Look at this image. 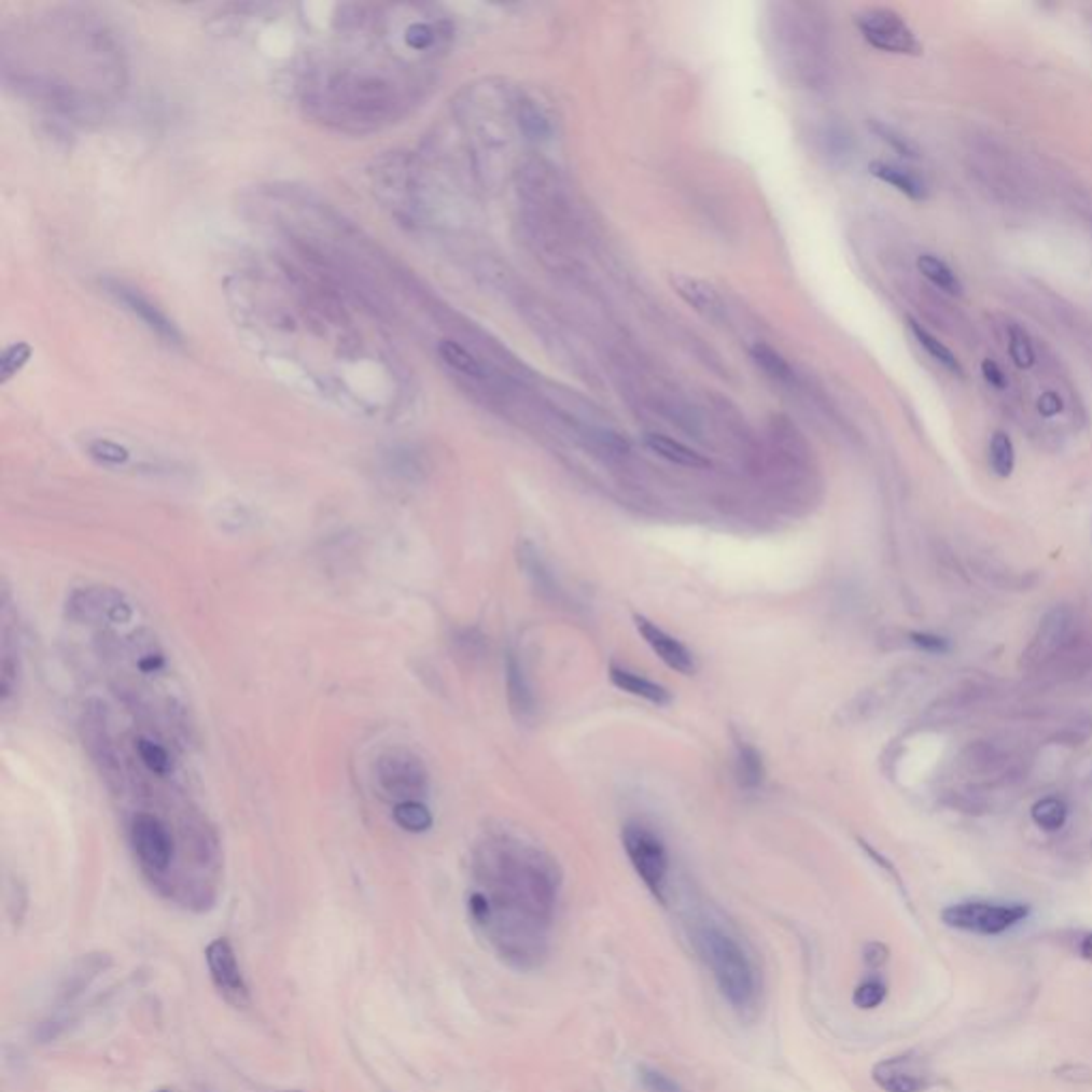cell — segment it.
<instances>
[{
    "label": "cell",
    "mask_w": 1092,
    "mask_h": 1092,
    "mask_svg": "<svg viewBox=\"0 0 1092 1092\" xmlns=\"http://www.w3.org/2000/svg\"><path fill=\"white\" fill-rule=\"evenodd\" d=\"M226 299L269 359L291 363L323 395L365 412L400 402L402 361L382 314L304 243L289 239V248L235 271Z\"/></svg>",
    "instance_id": "cell-1"
},
{
    "label": "cell",
    "mask_w": 1092,
    "mask_h": 1092,
    "mask_svg": "<svg viewBox=\"0 0 1092 1092\" xmlns=\"http://www.w3.org/2000/svg\"><path fill=\"white\" fill-rule=\"evenodd\" d=\"M444 37V22L421 6H339L333 39L299 71V106L337 132L384 130L421 101L430 82L428 58Z\"/></svg>",
    "instance_id": "cell-2"
},
{
    "label": "cell",
    "mask_w": 1092,
    "mask_h": 1092,
    "mask_svg": "<svg viewBox=\"0 0 1092 1092\" xmlns=\"http://www.w3.org/2000/svg\"><path fill=\"white\" fill-rule=\"evenodd\" d=\"M0 47L4 82L73 122L103 117L126 88L120 41L88 11L45 9L22 15L4 28Z\"/></svg>",
    "instance_id": "cell-3"
},
{
    "label": "cell",
    "mask_w": 1092,
    "mask_h": 1092,
    "mask_svg": "<svg viewBox=\"0 0 1092 1092\" xmlns=\"http://www.w3.org/2000/svg\"><path fill=\"white\" fill-rule=\"evenodd\" d=\"M478 887L467 909L474 926L502 963L536 971L548 958V930L557 905V873L543 854L526 848H489L480 854Z\"/></svg>",
    "instance_id": "cell-4"
},
{
    "label": "cell",
    "mask_w": 1092,
    "mask_h": 1092,
    "mask_svg": "<svg viewBox=\"0 0 1092 1092\" xmlns=\"http://www.w3.org/2000/svg\"><path fill=\"white\" fill-rule=\"evenodd\" d=\"M691 941L726 1003L741 1018H752L760 1005L762 978L745 941L711 915H700L691 924Z\"/></svg>",
    "instance_id": "cell-5"
},
{
    "label": "cell",
    "mask_w": 1092,
    "mask_h": 1092,
    "mask_svg": "<svg viewBox=\"0 0 1092 1092\" xmlns=\"http://www.w3.org/2000/svg\"><path fill=\"white\" fill-rule=\"evenodd\" d=\"M1031 909L1020 902H985V900H969L950 905L943 909L941 920L946 926L976 933V935H1003L1009 928L1018 926L1028 918Z\"/></svg>",
    "instance_id": "cell-6"
},
{
    "label": "cell",
    "mask_w": 1092,
    "mask_h": 1092,
    "mask_svg": "<svg viewBox=\"0 0 1092 1092\" xmlns=\"http://www.w3.org/2000/svg\"><path fill=\"white\" fill-rule=\"evenodd\" d=\"M132 852L152 881H165L176 860V841L169 826L152 813H137L130 822Z\"/></svg>",
    "instance_id": "cell-7"
},
{
    "label": "cell",
    "mask_w": 1092,
    "mask_h": 1092,
    "mask_svg": "<svg viewBox=\"0 0 1092 1092\" xmlns=\"http://www.w3.org/2000/svg\"><path fill=\"white\" fill-rule=\"evenodd\" d=\"M624 848L634 871L645 885L663 900L668 879V854L656 832L643 824H628L624 828Z\"/></svg>",
    "instance_id": "cell-8"
},
{
    "label": "cell",
    "mask_w": 1092,
    "mask_h": 1092,
    "mask_svg": "<svg viewBox=\"0 0 1092 1092\" xmlns=\"http://www.w3.org/2000/svg\"><path fill=\"white\" fill-rule=\"evenodd\" d=\"M858 30L873 45L874 50L905 56H920L922 45L907 22L892 9L874 6L856 17Z\"/></svg>",
    "instance_id": "cell-9"
},
{
    "label": "cell",
    "mask_w": 1092,
    "mask_h": 1092,
    "mask_svg": "<svg viewBox=\"0 0 1092 1092\" xmlns=\"http://www.w3.org/2000/svg\"><path fill=\"white\" fill-rule=\"evenodd\" d=\"M376 779L384 794L397 802L421 800L428 794V770L423 762L404 750H391L380 756Z\"/></svg>",
    "instance_id": "cell-10"
},
{
    "label": "cell",
    "mask_w": 1092,
    "mask_h": 1092,
    "mask_svg": "<svg viewBox=\"0 0 1092 1092\" xmlns=\"http://www.w3.org/2000/svg\"><path fill=\"white\" fill-rule=\"evenodd\" d=\"M106 291L113 297L117 306H122L128 314H132L143 327L150 328L156 337H160L167 344H182V333L176 327V323L156 306L148 295H143L139 289L122 282V280H106Z\"/></svg>",
    "instance_id": "cell-11"
},
{
    "label": "cell",
    "mask_w": 1092,
    "mask_h": 1092,
    "mask_svg": "<svg viewBox=\"0 0 1092 1092\" xmlns=\"http://www.w3.org/2000/svg\"><path fill=\"white\" fill-rule=\"evenodd\" d=\"M206 963L210 978L216 985L220 996L237 1009L250 1005V990L243 980L237 954L228 939H214L206 950Z\"/></svg>",
    "instance_id": "cell-12"
},
{
    "label": "cell",
    "mask_w": 1092,
    "mask_h": 1092,
    "mask_svg": "<svg viewBox=\"0 0 1092 1092\" xmlns=\"http://www.w3.org/2000/svg\"><path fill=\"white\" fill-rule=\"evenodd\" d=\"M873 1080L883 1092H926L933 1084V1074L920 1056L900 1054L879 1061Z\"/></svg>",
    "instance_id": "cell-13"
},
{
    "label": "cell",
    "mask_w": 1092,
    "mask_h": 1092,
    "mask_svg": "<svg viewBox=\"0 0 1092 1092\" xmlns=\"http://www.w3.org/2000/svg\"><path fill=\"white\" fill-rule=\"evenodd\" d=\"M1072 624L1074 617L1067 608H1054L1052 613H1048L1024 654V661L1028 666H1039L1056 656L1072 634Z\"/></svg>",
    "instance_id": "cell-14"
},
{
    "label": "cell",
    "mask_w": 1092,
    "mask_h": 1092,
    "mask_svg": "<svg viewBox=\"0 0 1092 1092\" xmlns=\"http://www.w3.org/2000/svg\"><path fill=\"white\" fill-rule=\"evenodd\" d=\"M634 621H636L639 632L647 641V645L656 652L657 657L666 666H670L672 670H676L681 674H694L696 672V659L687 652V647L683 643H678L676 639H672L670 634H666L661 628H657L656 624H652L645 617H636Z\"/></svg>",
    "instance_id": "cell-15"
},
{
    "label": "cell",
    "mask_w": 1092,
    "mask_h": 1092,
    "mask_svg": "<svg viewBox=\"0 0 1092 1092\" xmlns=\"http://www.w3.org/2000/svg\"><path fill=\"white\" fill-rule=\"evenodd\" d=\"M670 284H672L674 293L687 306H691L696 312H700L702 317L715 319V317H719L724 312V304H722L717 291L711 284H706L704 280L678 274V276L670 278Z\"/></svg>",
    "instance_id": "cell-16"
},
{
    "label": "cell",
    "mask_w": 1092,
    "mask_h": 1092,
    "mask_svg": "<svg viewBox=\"0 0 1092 1092\" xmlns=\"http://www.w3.org/2000/svg\"><path fill=\"white\" fill-rule=\"evenodd\" d=\"M869 171H871L873 178L881 180L883 184H887L892 188H896L898 193H902L911 201H924L928 197L926 184L915 173H911L909 169H902L898 165L883 163V160H873L869 165Z\"/></svg>",
    "instance_id": "cell-17"
},
{
    "label": "cell",
    "mask_w": 1092,
    "mask_h": 1092,
    "mask_svg": "<svg viewBox=\"0 0 1092 1092\" xmlns=\"http://www.w3.org/2000/svg\"><path fill=\"white\" fill-rule=\"evenodd\" d=\"M645 444L652 452H656L657 457L674 463V465H683V467H694V470H702V467H709V459L702 457L698 450L685 446L683 442L678 439H672V437L661 436V434H649L645 436Z\"/></svg>",
    "instance_id": "cell-18"
},
{
    "label": "cell",
    "mask_w": 1092,
    "mask_h": 1092,
    "mask_svg": "<svg viewBox=\"0 0 1092 1092\" xmlns=\"http://www.w3.org/2000/svg\"><path fill=\"white\" fill-rule=\"evenodd\" d=\"M436 350L439 361L448 369H452V372H457V374H461L465 378L485 380V367L480 365V361L476 359V354H472L463 344H459V341H454L450 337H444V339L437 341Z\"/></svg>",
    "instance_id": "cell-19"
},
{
    "label": "cell",
    "mask_w": 1092,
    "mask_h": 1092,
    "mask_svg": "<svg viewBox=\"0 0 1092 1092\" xmlns=\"http://www.w3.org/2000/svg\"><path fill=\"white\" fill-rule=\"evenodd\" d=\"M611 681L613 685H617L619 689L632 694V696H639V698H645L654 704H668L672 700L670 691L661 685H657L649 678H643L630 670H624V668H617V666H611Z\"/></svg>",
    "instance_id": "cell-20"
},
{
    "label": "cell",
    "mask_w": 1092,
    "mask_h": 1092,
    "mask_svg": "<svg viewBox=\"0 0 1092 1092\" xmlns=\"http://www.w3.org/2000/svg\"><path fill=\"white\" fill-rule=\"evenodd\" d=\"M918 271L933 284L937 286L939 291L952 295V297H961L965 286L961 282V278L954 274V269L941 261L939 256L935 254H920L918 256Z\"/></svg>",
    "instance_id": "cell-21"
},
{
    "label": "cell",
    "mask_w": 1092,
    "mask_h": 1092,
    "mask_svg": "<svg viewBox=\"0 0 1092 1092\" xmlns=\"http://www.w3.org/2000/svg\"><path fill=\"white\" fill-rule=\"evenodd\" d=\"M103 971V958L101 956H86L82 958L73 971L67 976L65 983L60 985L58 998L62 1005H69L73 998H78L86 985L97 978V974Z\"/></svg>",
    "instance_id": "cell-22"
},
{
    "label": "cell",
    "mask_w": 1092,
    "mask_h": 1092,
    "mask_svg": "<svg viewBox=\"0 0 1092 1092\" xmlns=\"http://www.w3.org/2000/svg\"><path fill=\"white\" fill-rule=\"evenodd\" d=\"M909 328H911L913 337L918 339V344H920V346H922V348H924V350H926V352H928V354H930L937 363H941L948 372H952V374H956V376H963V365H961L958 356H956V354H954V352H952V350H950L943 341H939V339H937V337H935L928 328L922 327V325H920L918 321H913V319H909Z\"/></svg>",
    "instance_id": "cell-23"
},
{
    "label": "cell",
    "mask_w": 1092,
    "mask_h": 1092,
    "mask_svg": "<svg viewBox=\"0 0 1092 1092\" xmlns=\"http://www.w3.org/2000/svg\"><path fill=\"white\" fill-rule=\"evenodd\" d=\"M393 820L395 824L406 830V832H412V835H421V832H428L432 826H434V817H432V811L428 809V804H423L421 800H406V802H397L395 809H393Z\"/></svg>",
    "instance_id": "cell-24"
},
{
    "label": "cell",
    "mask_w": 1092,
    "mask_h": 1092,
    "mask_svg": "<svg viewBox=\"0 0 1092 1092\" xmlns=\"http://www.w3.org/2000/svg\"><path fill=\"white\" fill-rule=\"evenodd\" d=\"M752 359L770 378H774L779 382H792L794 380V372H792L787 359L781 352H776L772 346L765 344V341H758V344L752 346Z\"/></svg>",
    "instance_id": "cell-25"
},
{
    "label": "cell",
    "mask_w": 1092,
    "mask_h": 1092,
    "mask_svg": "<svg viewBox=\"0 0 1092 1092\" xmlns=\"http://www.w3.org/2000/svg\"><path fill=\"white\" fill-rule=\"evenodd\" d=\"M988 457H990V467L996 476H1000V478L1011 476L1013 465H1016V450H1013L1011 437L1007 436L1005 432H996L994 436L990 437Z\"/></svg>",
    "instance_id": "cell-26"
},
{
    "label": "cell",
    "mask_w": 1092,
    "mask_h": 1092,
    "mask_svg": "<svg viewBox=\"0 0 1092 1092\" xmlns=\"http://www.w3.org/2000/svg\"><path fill=\"white\" fill-rule=\"evenodd\" d=\"M135 752H137L141 765L145 766L152 774L167 776L171 772V756L156 741L141 737V739L135 741Z\"/></svg>",
    "instance_id": "cell-27"
},
{
    "label": "cell",
    "mask_w": 1092,
    "mask_h": 1092,
    "mask_svg": "<svg viewBox=\"0 0 1092 1092\" xmlns=\"http://www.w3.org/2000/svg\"><path fill=\"white\" fill-rule=\"evenodd\" d=\"M737 776L741 781L743 787H758L762 785L765 781V765H762V756L750 747V745H743L739 750V758H737Z\"/></svg>",
    "instance_id": "cell-28"
},
{
    "label": "cell",
    "mask_w": 1092,
    "mask_h": 1092,
    "mask_svg": "<svg viewBox=\"0 0 1092 1092\" xmlns=\"http://www.w3.org/2000/svg\"><path fill=\"white\" fill-rule=\"evenodd\" d=\"M1033 820L1039 828L1054 832L1067 822V804L1061 798H1044L1033 807Z\"/></svg>",
    "instance_id": "cell-29"
},
{
    "label": "cell",
    "mask_w": 1092,
    "mask_h": 1092,
    "mask_svg": "<svg viewBox=\"0 0 1092 1092\" xmlns=\"http://www.w3.org/2000/svg\"><path fill=\"white\" fill-rule=\"evenodd\" d=\"M508 691H510V702H513L515 711H519V713L532 711V694L526 683L523 670L515 657L508 659Z\"/></svg>",
    "instance_id": "cell-30"
},
{
    "label": "cell",
    "mask_w": 1092,
    "mask_h": 1092,
    "mask_svg": "<svg viewBox=\"0 0 1092 1092\" xmlns=\"http://www.w3.org/2000/svg\"><path fill=\"white\" fill-rule=\"evenodd\" d=\"M1009 354H1011V361L1016 363V367H1020V369H1028L1035 365L1033 344H1031L1028 335L1024 333V328H1020L1018 325H1011L1009 328Z\"/></svg>",
    "instance_id": "cell-31"
},
{
    "label": "cell",
    "mask_w": 1092,
    "mask_h": 1092,
    "mask_svg": "<svg viewBox=\"0 0 1092 1092\" xmlns=\"http://www.w3.org/2000/svg\"><path fill=\"white\" fill-rule=\"evenodd\" d=\"M885 996H887V985H885V982L881 978H874L873 976V978H867L865 982L858 983V988L854 990L852 1000H854V1005L858 1009H867L869 1011V1009L879 1007L885 1000Z\"/></svg>",
    "instance_id": "cell-32"
},
{
    "label": "cell",
    "mask_w": 1092,
    "mask_h": 1092,
    "mask_svg": "<svg viewBox=\"0 0 1092 1092\" xmlns=\"http://www.w3.org/2000/svg\"><path fill=\"white\" fill-rule=\"evenodd\" d=\"M17 656L11 652L9 647V636L4 634V643H2V668H0V696H2V702H9L15 685H17Z\"/></svg>",
    "instance_id": "cell-33"
},
{
    "label": "cell",
    "mask_w": 1092,
    "mask_h": 1092,
    "mask_svg": "<svg viewBox=\"0 0 1092 1092\" xmlns=\"http://www.w3.org/2000/svg\"><path fill=\"white\" fill-rule=\"evenodd\" d=\"M88 452H90V457H95L99 463H106V465H124L130 457V452L124 446L110 442V439L93 442L88 446Z\"/></svg>",
    "instance_id": "cell-34"
},
{
    "label": "cell",
    "mask_w": 1092,
    "mask_h": 1092,
    "mask_svg": "<svg viewBox=\"0 0 1092 1092\" xmlns=\"http://www.w3.org/2000/svg\"><path fill=\"white\" fill-rule=\"evenodd\" d=\"M639 1076H641V1084L645 1087L647 1092H683V1089L672 1078H668L666 1074L657 1072L654 1067L643 1065L639 1069Z\"/></svg>",
    "instance_id": "cell-35"
},
{
    "label": "cell",
    "mask_w": 1092,
    "mask_h": 1092,
    "mask_svg": "<svg viewBox=\"0 0 1092 1092\" xmlns=\"http://www.w3.org/2000/svg\"><path fill=\"white\" fill-rule=\"evenodd\" d=\"M874 130L879 132V137H881L883 141H887V143H890L896 152H900L902 156H909V158H915V156H918V150H915V148H913V145H911V143H909L902 135H898L896 130H892L890 126L874 124Z\"/></svg>",
    "instance_id": "cell-36"
},
{
    "label": "cell",
    "mask_w": 1092,
    "mask_h": 1092,
    "mask_svg": "<svg viewBox=\"0 0 1092 1092\" xmlns=\"http://www.w3.org/2000/svg\"><path fill=\"white\" fill-rule=\"evenodd\" d=\"M863 958H865V963H867L869 969H881L887 963V958H890V950L881 941H871V943L865 946Z\"/></svg>",
    "instance_id": "cell-37"
},
{
    "label": "cell",
    "mask_w": 1092,
    "mask_h": 1092,
    "mask_svg": "<svg viewBox=\"0 0 1092 1092\" xmlns=\"http://www.w3.org/2000/svg\"><path fill=\"white\" fill-rule=\"evenodd\" d=\"M1063 408H1065L1063 397H1061L1056 391H1046V393H1041V397L1037 400V410H1039V415H1041V417H1046V419H1052V417L1061 415V412H1063Z\"/></svg>",
    "instance_id": "cell-38"
},
{
    "label": "cell",
    "mask_w": 1092,
    "mask_h": 1092,
    "mask_svg": "<svg viewBox=\"0 0 1092 1092\" xmlns=\"http://www.w3.org/2000/svg\"><path fill=\"white\" fill-rule=\"evenodd\" d=\"M982 376L983 380H985L990 387H994V389H998V391H1003V389L1007 387V376H1005V372H1003V369H1000V365H998L996 361H992V359H983Z\"/></svg>",
    "instance_id": "cell-39"
},
{
    "label": "cell",
    "mask_w": 1092,
    "mask_h": 1092,
    "mask_svg": "<svg viewBox=\"0 0 1092 1092\" xmlns=\"http://www.w3.org/2000/svg\"><path fill=\"white\" fill-rule=\"evenodd\" d=\"M911 641L913 645L926 649V652H933V654H943L948 652V641L939 639V636H933V634H911Z\"/></svg>",
    "instance_id": "cell-40"
},
{
    "label": "cell",
    "mask_w": 1092,
    "mask_h": 1092,
    "mask_svg": "<svg viewBox=\"0 0 1092 1092\" xmlns=\"http://www.w3.org/2000/svg\"><path fill=\"white\" fill-rule=\"evenodd\" d=\"M1080 956H1082L1084 961H1092V935H1087V937L1082 939V943H1080Z\"/></svg>",
    "instance_id": "cell-41"
},
{
    "label": "cell",
    "mask_w": 1092,
    "mask_h": 1092,
    "mask_svg": "<svg viewBox=\"0 0 1092 1092\" xmlns=\"http://www.w3.org/2000/svg\"><path fill=\"white\" fill-rule=\"evenodd\" d=\"M156 1092H173L171 1089H158Z\"/></svg>",
    "instance_id": "cell-42"
},
{
    "label": "cell",
    "mask_w": 1092,
    "mask_h": 1092,
    "mask_svg": "<svg viewBox=\"0 0 1092 1092\" xmlns=\"http://www.w3.org/2000/svg\"><path fill=\"white\" fill-rule=\"evenodd\" d=\"M271 1092H304V1091H271Z\"/></svg>",
    "instance_id": "cell-43"
}]
</instances>
